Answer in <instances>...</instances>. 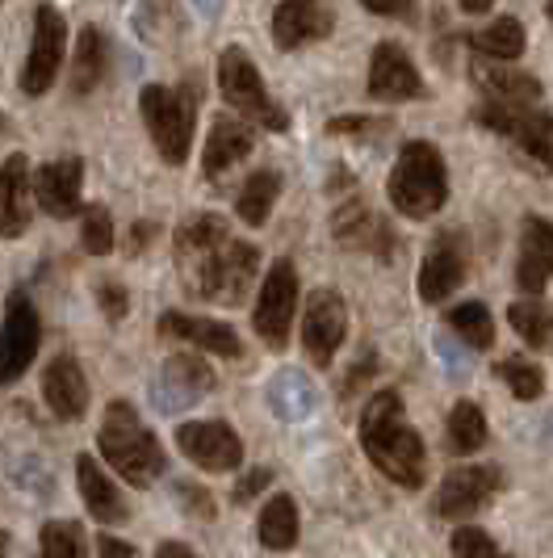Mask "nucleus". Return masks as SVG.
I'll return each mask as SVG.
<instances>
[{"instance_id":"obj_1","label":"nucleus","mask_w":553,"mask_h":558,"mask_svg":"<svg viewBox=\"0 0 553 558\" xmlns=\"http://www.w3.org/2000/svg\"><path fill=\"white\" fill-rule=\"evenodd\" d=\"M176 269L197 299L239 307L256 281L260 252L248 240H235L219 215H194L176 227Z\"/></svg>"},{"instance_id":"obj_2","label":"nucleus","mask_w":553,"mask_h":558,"mask_svg":"<svg viewBox=\"0 0 553 558\" xmlns=\"http://www.w3.org/2000/svg\"><path fill=\"white\" fill-rule=\"evenodd\" d=\"M360 446L369 453V462L386 478H394L398 487H423V441L403 420L398 391H378L365 403Z\"/></svg>"},{"instance_id":"obj_3","label":"nucleus","mask_w":553,"mask_h":558,"mask_svg":"<svg viewBox=\"0 0 553 558\" xmlns=\"http://www.w3.org/2000/svg\"><path fill=\"white\" fill-rule=\"evenodd\" d=\"M97 449L131 487H151L164 475V449L126 399H113L97 428Z\"/></svg>"},{"instance_id":"obj_4","label":"nucleus","mask_w":553,"mask_h":558,"mask_svg":"<svg viewBox=\"0 0 553 558\" xmlns=\"http://www.w3.org/2000/svg\"><path fill=\"white\" fill-rule=\"evenodd\" d=\"M386 194L390 206L403 219H432L441 210L444 197H448V168H444V156L437 151V143H403L398 160L390 168Z\"/></svg>"},{"instance_id":"obj_5","label":"nucleus","mask_w":553,"mask_h":558,"mask_svg":"<svg viewBox=\"0 0 553 558\" xmlns=\"http://www.w3.org/2000/svg\"><path fill=\"white\" fill-rule=\"evenodd\" d=\"M197 97L201 88L194 81H185L181 88H164V84H147L138 97L143 122L151 131V143L160 151V160L172 168H181L189 160L194 147V122H197Z\"/></svg>"},{"instance_id":"obj_6","label":"nucleus","mask_w":553,"mask_h":558,"mask_svg":"<svg viewBox=\"0 0 553 558\" xmlns=\"http://www.w3.org/2000/svg\"><path fill=\"white\" fill-rule=\"evenodd\" d=\"M219 88L226 97V106L239 110V118H248L265 131H285L290 126V113L269 97V88H265V81H260V72H256V63L248 59L244 47H226L219 56Z\"/></svg>"},{"instance_id":"obj_7","label":"nucleus","mask_w":553,"mask_h":558,"mask_svg":"<svg viewBox=\"0 0 553 558\" xmlns=\"http://www.w3.org/2000/svg\"><path fill=\"white\" fill-rule=\"evenodd\" d=\"M474 122L495 131L503 140H512L537 168L553 172V113L541 106H499L482 101L474 110Z\"/></svg>"},{"instance_id":"obj_8","label":"nucleus","mask_w":553,"mask_h":558,"mask_svg":"<svg viewBox=\"0 0 553 558\" xmlns=\"http://www.w3.org/2000/svg\"><path fill=\"white\" fill-rule=\"evenodd\" d=\"M294 311H298V274L281 256V260H273V269L265 274V286L256 294L251 328H256V336L269 349H285L290 344V328H294Z\"/></svg>"},{"instance_id":"obj_9","label":"nucleus","mask_w":553,"mask_h":558,"mask_svg":"<svg viewBox=\"0 0 553 558\" xmlns=\"http://www.w3.org/2000/svg\"><path fill=\"white\" fill-rule=\"evenodd\" d=\"M63 51H67V22L56 4H38L34 9V34H29V56L22 68V93L42 97L56 84L59 68H63Z\"/></svg>"},{"instance_id":"obj_10","label":"nucleus","mask_w":553,"mask_h":558,"mask_svg":"<svg viewBox=\"0 0 553 558\" xmlns=\"http://www.w3.org/2000/svg\"><path fill=\"white\" fill-rule=\"evenodd\" d=\"M38 340H42L38 311L26 290H13L4 303V324H0V387H13L26 374L38 353Z\"/></svg>"},{"instance_id":"obj_11","label":"nucleus","mask_w":553,"mask_h":558,"mask_svg":"<svg viewBox=\"0 0 553 558\" xmlns=\"http://www.w3.org/2000/svg\"><path fill=\"white\" fill-rule=\"evenodd\" d=\"M176 449L194 466L210 471V475H226V471H235L244 462L239 433L231 424H222V420H189V424H181L176 428Z\"/></svg>"},{"instance_id":"obj_12","label":"nucleus","mask_w":553,"mask_h":558,"mask_svg":"<svg viewBox=\"0 0 553 558\" xmlns=\"http://www.w3.org/2000/svg\"><path fill=\"white\" fill-rule=\"evenodd\" d=\"M499 483H503L499 466H487V462L453 466L441 478V487H437V512L444 521H470L474 512H482L487 504L495 500Z\"/></svg>"},{"instance_id":"obj_13","label":"nucleus","mask_w":553,"mask_h":558,"mask_svg":"<svg viewBox=\"0 0 553 558\" xmlns=\"http://www.w3.org/2000/svg\"><path fill=\"white\" fill-rule=\"evenodd\" d=\"M344 336H348V307H344V299L335 290H315L306 299L303 315V344L306 353H310V362L319 365V369H328L332 357L340 353V344H344Z\"/></svg>"},{"instance_id":"obj_14","label":"nucleus","mask_w":553,"mask_h":558,"mask_svg":"<svg viewBox=\"0 0 553 558\" xmlns=\"http://www.w3.org/2000/svg\"><path fill=\"white\" fill-rule=\"evenodd\" d=\"M369 97L373 101H390V106L423 97V81L415 72L411 56L398 43H378V51L369 59Z\"/></svg>"},{"instance_id":"obj_15","label":"nucleus","mask_w":553,"mask_h":558,"mask_svg":"<svg viewBox=\"0 0 553 558\" xmlns=\"http://www.w3.org/2000/svg\"><path fill=\"white\" fill-rule=\"evenodd\" d=\"M81 185H84V165L76 156L51 160L34 172V202L51 215V219H72L81 215Z\"/></svg>"},{"instance_id":"obj_16","label":"nucleus","mask_w":553,"mask_h":558,"mask_svg":"<svg viewBox=\"0 0 553 558\" xmlns=\"http://www.w3.org/2000/svg\"><path fill=\"white\" fill-rule=\"evenodd\" d=\"M462 281H466V244H462L457 231H448L432 244V252L419 265V299L423 303H444Z\"/></svg>"},{"instance_id":"obj_17","label":"nucleus","mask_w":553,"mask_h":558,"mask_svg":"<svg viewBox=\"0 0 553 558\" xmlns=\"http://www.w3.org/2000/svg\"><path fill=\"white\" fill-rule=\"evenodd\" d=\"M332 231H335V240H340V244L360 248V252H373V256H382V260H394V256L403 252L386 219H378V215H373L369 206H360V202H348V206H340V210H335Z\"/></svg>"},{"instance_id":"obj_18","label":"nucleus","mask_w":553,"mask_h":558,"mask_svg":"<svg viewBox=\"0 0 553 558\" xmlns=\"http://www.w3.org/2000/svg\"><path fill=\"white\" fill-rule=\"evenodd\" d=\"M335 17L323 0H281L273 13V43L281 51H294L303 43L328 38Z\"/></svg>"},{"instance_id":"obj_19","label":"nucleus","mask_w":553,"mask_h":558,"mask_svg":"<svg viewBox=\"0 0 553 558\" xmlns=\"http://www.w3.org/2000/svg\"><path fill=\"white\" fill-rule=\"evenodd\" d=\"M553 278V223L541 215H528L520 227V260H516V286L525 294H541Z\"/></svg>"},{"instance_id":"obj_20","label":"nucleus","mask_w":553,"mask_h":558,"mask_svg":"<svg viewBox=\"0 0 553 558\" xmlns=\"http://www.w3.org/2000/svg\"><path fill=\"white\" fill-rule=\"evenodd\" d=\"M160 336L197 344L201 353H219V357H239L244 353L235 328H226L219 319H197V315H185V311H164L160 315Z\"/></svg>"},{"instance_id":"obj_21","label":"nucleus","mask_w":553,"mask_h":558,"mask_svg":"<svg viewBox=\"0 0 553 558\" xmlns=\"http://www.w3.org/2000/svg\"><path fill=\"white\" fill-rule=\"evenodd\" d=\"M29 165L22 151H13L4 165H0V235L4 240H17L26 235L29 227Z\"/></svg>"},{"instance_id":"obj_22","label":"nucleus","mask_w":553,"mask_h":558,"mask_svg":"<svg viewBox=\"0 0 553 558\" xmlns=\"http://www.w3.org/2000/svg\"><path fill=\"white\" fill-rule=\"evenodd\" d=\"M251 143H256V135H251V126L244 118H231V113L214 118L206 151H201V172H206L210 181H219L222 172H231V168L248 156Z\"/></svg>"},{"instance_id":"obj_23","label":"nucleus","mask_w":553,"mask_h":558,"mask_svg":"<svg viewBox=\"0 0 553 558\" xmlns=\"http://www.w3.org/2000/svg\"><path fill=\"white\" fill-rule=\"evenodd\" d=\"M42 395H47V408L59 420H81L88 412V383H84V369L76 357H56L42 374Z\"/></svg>"},{"instance_id":"obj_24","label":"nucleus","mask_w":553,"mask_h":558,"mask_svg":"<svg viewBox=\"0 0 553 558\" xmlns=\"http://www.w3.org/2000/svg\"><path fill=\"white\" fill-rule=\"evenodd\" d=\"M474 84L487 101L499 106H541V81L532 72L499 68V63H474Z\"/></svg>"},{"instance_id":"obj_25","label":"nucleus","mask_w":553,"mask_h":558,"mask_svg":"<svg viewBox=\"0 0 553 558\" xmlns=\"http://www.w3.org/2000/svg\"><path fill=\"white\" fill-rule=\"evenodd\" d=\"M76 483H81L84 508H88L101 525H118V521L126 517V500H122V492H118V487H113V478L97 466V458H93V453H81V458H76Z\"/></svg>"},{"instance_id":"obj_26","label":"nucleus","mask_w":553,"mask_h":558,"mask_svg":"<svg viewBox=\"0 0 553 558\" xmlns=\"http://www.w3.org/2000/svg\"><path fill=\"white\" fill-rule=\"evenodd\" d=\"M106 72H110V38H106V29L84 26L81 43H76V63H72V93L76 97L93 93L106 81Z\"/></svg>"},{"instance_id":"obj_27","label":"nucleus","mask_w":553,"mask_h":558,"mask_svg":"<svg viewBox=\"0 0 553 558\" xmlns=\"http://www.w3.org/2000/svg\"><path fill=\"white\" fill-rule=\"evenodd\" d=\"M276 197H281V172L276 168H260L244 181V190L235 197V210L248 227H265L273 215Z\"/></svg>"},{"instance_id":"obj_28","label":"nucleus","mask_w":553,"mask_h":558,"mask_svg":"<svg viewBox=\"0 0 553 558\" xmlns=\"http://www.w3.org/2000/svg\"><path fill=\"white\" fill-rule=\"evenodd\" d=\"M256 533H260V542H265L269 550H290V546L298 542V504H294V496L276 492L273 500L265 504Z\"/></svg>"},{"instance_id":"obj_29","label":"nucleus","mask_w":553,"mask_h":558,"mask_svg":"<svg viewBox=\"0 0 553 558\" xmlns=\"http://www.w3.org/2000/svg\"><path fill=\"white\" fill-rule=\"evenodd\" d=\"M470 47L491 63H512V59L525 56V26L516 17H499L487 29L470 34Z\"/></svg>"},{"instance_id":"obj_30","label":"nucleus","mask_w":553,"mask_h":558,"mask_svg":"<svg viewBox=\"0 0 553 558\" xmlns=\"http://www.w3.org/2000/svg\"><path fill=\"white\" fill-rule=\"evenodd\" d=\"M448 446H453V453H474V449L487 446V416H482L478 403H470V399L453 403V412H448Z\"/></svg>"},{"instance_id":"obj_31","label":"nucleus","mask_w":553,"mask_h":558,"mask_svg":"<svg viewBox=\"0 0 553 558\" xmlns=\"http://www.w3.org/2000/svg\"><path fill=\"white\" fill-rule=\"evenodd\" d=\"M507 319H512V328L520 332L525 344L532 349H545L553 336V311L545 303H537V299H525V303H512L507 307Z\"/></svg>"},{"instance_id":"obj_32","label":"nucleus","mask_w":553,"mask_h":558,"mask_svg":"<svg viewBox=\"0 0 553 558\" xmlns=\"http://www.w3.org/2000/svg\"><path fill=\"white\" fill-rule=\"evenodd\" d=\"M448 328L462 336L470 349H491L495 344V319L482 303H462L448 311Z\"/></svg>"},{"instance_id":"obj_33","label":"nucleus","mask_w":553,"mask_h":558,"mask_svg":"<svg viewBox=\"0 0 553 558\" xmlns=\"http://www.w3.org/2000/svg\"><path fill=\"white\" fill-rule=\"evenodd\" d=\"M42 558H88L84 530L76 521H47L42 525Z\"/></svg>"},{"instance_id":"obj_34","label":"nucleus","mask_w":553,"mask_h":558,"mask_svg":"<svg viewBox=\"0 0 553 558\" xmlns=\"http://www.w3.org/2000/svg\"><path fill=\"white\" fill-rule=\"evenodd\" d=\"M495 374L512 387L516 399H541V391H545L541 365H532L528 357H503V362L495 365Z\"/></svg>"},{"instance_id":"obj_35","label":"nucleus","mask_w":553,"mask_h":558,"mask_svg":"<svg viewBox=\"0 0 553 558\" xmlns=\"http://www.w3.org/2000/svg\"><path fill=\"white\" fill-rule=\"evenodd\" d=\"M84 223H81V240H84V252H93V256H106L113 248V219L106 206H84L81 210Z\"/></svg>"},{"instance_id":"obj_36","label":"nucleus","mask_w":553,"mask_h":558,"mask_svg":"<svg viewBox=\"0 0 553 558\" xmlns=\"http://www.w3.org/2000/svg\"><path fill=\"white\" fill-rule=\"evenodd\" d=\"M453 558H503L499 546L491 542V533L478 525H462L453 530Z\"/></svg>"},{"instance_id":"obj_37","label":"nucleus","mask_w":553,"mask_h":558,"mask_svg":"<svg viewBox=\"0 0 553 558\" xmlns=\"http://www.w3.org/2000/svg\"><path fill=\"white\" fill-rule=\"evenodd\" d=\"M97 303H101V311L110 315L113 324H118V319L131 311V299H126V290H122L118 281H101V286H97Z\"/></svg>"},{"instance_id":"obj_38","label":"nucleus","mask_w":553,"mask_h":558,"mask_svg":"<svg viewBox=\"0 0 553 558\" xmlns=\"http://www.w3.org/2000/svg\"><path fill=\"white\" fill-rule=\"evenodd\" d=\"M369 13H378V17H407L415 9V0H360Z\"/></svg>"},{"instance_id":"obj_39","label":"nucleus","mask_w":553,"mask_h":558,"mask_svg":"<svg viewBox=\"0 0 553 558\" xmlns=\"http://www.w3.org/2000/svg\"><path fill=\"white\" fill-rule=\"evenodd\" d=\"M97 558H135V550L118 537H97Z\"/></svg>"},{"instance_id":"obj_40","label":"nucleus","mask_w":553,"mask_h":558,"mask_svg":"<svg viewBox=\"0 0 553 558\" xmlns=\"http://www.w3.org/2000/svg\"><path fill=\"white\" fill-rule=\"evenodd\" d=\"M151 235H156V223H135L131 227V235H126V252H143Z\"/></svg>"},{"instance_id":"obj_41","label":"nucleus","mask_w":553,"mask_h":558,"mask_svg":"<svg viewBox=\"0 0 553 558\" xmlns=\"http://www.w3.org/2000/svg\"><path fill=\"white\" fill-rule=\"evenodd\" d=\"M269 478H273L269 471H251V475L239 483V500H251V496L260 492V483H269Z\"/></svg>"},{"instance_id":"obj_42","label":"nucleus","mask_w":553,"mask_h":558,"mask_svg":"<svg viewBox=\"0 0 553 558\" xmlns=\"http://www.w3.org/2000/svg\"><path fill=\"white\" fill-rule=\"evenodd\" d=\"M156 558H197V555L185 542H160V546H156Z\"/></svg>"},{"instance_id":"obj_43","label":"nucleus","mask_w":553,"mask_h":558,"mask_svg":"<svg viewBox=\"0 0 553 558\" xmlns=\"http://www.w3.org/2000/svg\"><path fill=\"white\" fill-rule=\"evenodd\" d=\"M491 4H495V0H462V9H466V13H474V17H478V13H487Z\"/></svg>"},{"instance_id":"obj_44","label":"nucleus","mask_w":553,"mask_h":558,"mask_svg":"<svg viewBox=\"0 0 553 558\" xmlns=\"http://www.w3.org/2000/svg\"><path fill=\"white\" fill-rule=\"evenodd\" d=\"M4 555H9V533L0 530V558H4Z\"/></svg>"},{"instance_id":"obj_45","label":"nucleus","mask_w":553,"mask_h":558,"mask_svg":"<svg viewBox=\"0 0 553 558\" xmlns=\"http://www.w3.org/2000/svg\"><path fill=\"white\" fill-rule=\"evenodd\" d=\"M550 17H553V0H550Z\"/></svg>"}]
</instances>
